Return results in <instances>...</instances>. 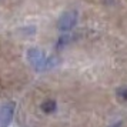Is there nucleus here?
Wrapping results in <instances>:
<instances>
[{
    "instance_id": "obj_1",
    "label": "nucleus",
    "mask_w": 127,
    "mask_h": 127,
    "mask_svg": "<svg viewBox=\"0 0 127 127\" xmlns=\"http://www.w3.org/2000/svg\"><path fill=\"white\" fill-rule=\"evenodd\" d=\"M26 57H27L29 64L36 70V71H41V70L46 67L47 59H46V56H44V53L41 52L40 49H30V50H27Z\"/></svg>"
},
{
    "instance_id": "obj_2",
    "label": "nucleus",
    "mask_w": 127,
    "mask_h": 127,
    "mask_svg": "<svg viewBox=\"0 0 127 127\" xmlns=\"http://www.w3.org/2000/svg\"><path fill=\"white\" fill-rule=\"evenodd\" d=\"M77 24V13L74 10H70V12L63 13L57 20V27L62 32H70L73 30Z\"/></svg>"
},
{
    "instance_id": "obj_3",
    "label": "nucleus",
    "mask_w": 127,
    "mask_h": 127,
    "mask_svg": "<svg viewBox=\"0 0 127 127\" xmlns=\"http://www.w3.org/2000/svg\"><path fill=\"white\" fill-rule=\"evenodd\" d=\"M13 119L12 106H1L0 107V127H7Z\"/></svg>"
}]
</instances>
